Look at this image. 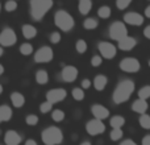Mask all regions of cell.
<instances>
[{
    "label": "cell",
    "mask_w": 150,
    "mask_h": 145,
    "mask_svg": "<svg viewBox=\"0 0 150 145\" xmlns=\"http://www.w3.org/2000/svg\"><path fill=\"white\" fill-rule=\"evenodd\" d=\"M66 96H67V91H66L65 88L55 87V88H50L46 92V100L55 104V103H59V102L65 100Z\"/></svg>",
    "instance_id": "cell-11"
},
{
    "label": "cell",
    "mask_w": 150,
    "mask_h": 145,
    "mask_svg": "<svg viewBox=\"0 0 150 145\" xmlns=\"http://www.w3.org/2000/svg\"><path fill=\"white\" fill-rule=\"evenodd\" d=\"M3 54H4V49H3V46L0 45V57H1Z\"/></svg>",
    "instance_id": "cell-48"
},
{
    "label": "cell",
    "mask_w": 150,
    "mask_h": 145,
    "mask_svg": "<svg viewBox=\"0 0 150 145\" xmlns=\"http://www.w3.org/2000/svg\"><path fill=\"white\" fill-rule=\"evenodd\" d=\"M78 9H79L80 15H83V16L88 15L91 12V9H92V0H79Z\"/></svg>",
    "instance_id": "cell-21"
},
{
    "label": "cell",
    "mask_w": 150,
    "mask_h": 145,
    "mask_svg": "<svg viewBox=\"0 0 150 145\" xmlns=\"http://www.w3.org/2000/svg\"><path fill=\"white\" fill-rule=\"evenodd\" d=\"M148 1H150V0H148Z\"/></svg>",
    "instance_id": "cell-53"
},
{
    "label": "cell",
    "mask_w": 150,
    "mask_h": 145,
    "mask_svg": "<svg viewBox=\"0 0 150 145\" xmlns=\"http://www.w3.org/2000/svg\"><path fill=\"white\" fill-rule=\"evenodd\" d=\"M79 145H92V144H91L90 141H82V143H80Z\"/></svg>",
    "instance_id": "cell-47"
},
{
    "label": "cell",
    "mask_w": 150,
    "mask_h": 145,
    "mask_svg": "<svg viewBox=\"0 0 150 145\" xmlns=\"http://www.w3.org/2000/svg\"><path fill=\"white\" fill-rule=\"evenodd\" d=\"M124 137V131L122 128H112L111 133H109V139L112 141H120Z\"/></svg>",
    "instance_id": "cell-27"
},
{
    "label": "cell",
    "mask_w": 150,
    "mask_h": 145,
    "mask_svg": "<svg viewBox=\"0 0 150 145\" xmlns=\"http://www.w3.org/2000/svg\"><path fill=\"white\" fill-rule=\"evenodd\" d=\"M54 58V50L47 45H44L37 52H34V62L36 63H47Z\"/></svg>",
    "instance_id": "cell-7"
},
{
    "label": "cell",
    "mask_w": 150,
    "mask_h": 145,
    "mask_svg": "<svg viewBox=\"0 0 150 145\" xmlns=\"http://www.w3.org/2000/svg\"><path fill=\"white\" fill-rule=\"evenodd\" d=\"M0 136H3V131L1 129H0Z\"/></svg>",
    "instance_id": "cell-50"
},
{
    "label": "cell",
    "mask_w": 150,
    "mask_h": 145,
    "mask_svg": "<svg viewBox=\"0 0 150 145\" xmlns=\"http://www.w3.org/2000/svg\"><path fill=\"white\" fill-rule=\"evenodd\" d=\"M12 117H13L12 107H9L8 104H1L0 106V124L12 120Z\"/></svg>",
    "instance_id": "cell-18"
},
{
    "label": "cell",
    "mask_w": 150,
    "mask_h": 145,
    "mask_svg": "<svg viewBox=\"0 0 150 145\" xmlns=\"http://www.w3.org/2000/svg\"><path fill=\"white\" fill-rule=\"evenodd\" d=\"M136 45H137V40L134 37L129 36V34L127 37H124L122 40L117 41V48L120 50H122V52H130V50H133L136 48Z\"/></svg>",
    "instance_id": "cell-16"
},
{
    "label": "cell",
    "mask_w": 150,
    "mask_h": 145,
    "mask_svg": "<svg viewBox=\"0 0 150 145\" xmlns=\"http://www.w3.org/2000/svg\"><path fill=\"white\" fill-rule=\"evenodd\" d=\"M24 145H38V144H37V141L34 139H28V140H25Z\"/></svg>",
    "instance_id": "cell-44"
},
{
    "label": "cell",
    "mask_w": 150,
    "mask_h": 145,
    "mask_svg": "<svg viewBox=\"0 0 150 145\" xmlns=\"http://www.w3.org/2000/svg\"><path fill=\"white\" fill-rule=\"evenodd\" d=\"M40 122V117L37 116L36 114H29L25 116V124L29 125V127H36Z\"/></svg>",
    "instance_id": "cell-32"
},
{
    "label": "cell",
    "mask_w": 150,
    "mask_h": 145,
    "mask_svg": "<svg viewBox=\"0 0 150 145\" xmlns=\"http://www.w3.org/2000/svg\"><path fill=\"white\" fill-rule=\"evenodd\" d=\"M53 106H54V104L50 103V102H47V100L42 102V103L40 104V107H38L40 112H41V114H49V112L53 111Z\"/></svg>",
    "instance_id": "cell-35"
},
{
    "label": "cell",
    "mask_w": 150,
    "mask_h": 145,
    "mask_svg": "<svg viewBox=\"0 0 150 145\" xmlns=\"http://www.w3.org/2000/svg\"><path fill=\"white\" fill-rule=\"evenodd\" d=\"M141 145H150V135L144 136L142 141H141Z\"/></svg>",
    "instance_id": "cell-43"
},
{
    "label": "cell",
    "mask_w": 150,
    "mask_h": 145,
    "mask_svg": "<svg viewBox=\"0 0 150 145\" xmlns=\"http://www.w3.org/2000/svg\"><path fill=\"white\" fill-rule=\"evenodd\" d=\"M112 15V9L109 5H101L98 9V16L100 18H109Z\"/></svg>",
    "instance_id": "cell-28"
},
{
    "label": "cell",
    "mask_w": 150,
    "mask_h": 145,
    "mask_svg": "<svg viewBox=\"0 0 150 145\" xmlns=\"http://www.w3.org/2000/svg\"><path fill=\"white\" fill-rule=\"evenodd\" d=\"M71 95H73V98H74L76 102H82L83 99L86 98L84 90H83L82 87H74L73 90H71Z\"/></svg>",
    "instance_id": "cell-30"
},
{
    "label": "cell",
    "mask_w": 150,
    "mask_h": 145,
    "mask_svg": "<svg viewBox=\"0 0 150 145\" xmlns=\"http://www.w3.org/2000/svg\"><path fill=\"white\" fill-rule=\"evenodd\" d=\"M66 117V114L63 109H59V108H55L52 111V120L54 123H61L63 122Z\"/></svg>",
    "instance_id": "cell-26"
},
{
    "label": "cell",
    "mask_w": 150,
    "mask_h": 145,
    "mask_svg": "<svg viewBox=\"0 0 150 145\" xmlns=\"http://www.w3.org/2000/svg\"><path fill=\"white\" fill-rule=\"evenodd\" d=\"M86 132L90 136H99L103 135L105 132V124H104L103 120L99 119H91L86 123Z\"/></svg>",
    "instance_id": "cell-8"
},
{
    "label": "cell",
    "mask_w": 150,
    "mask_h": 145,
    "mask_svg": "<svg viewBox=\"0 0 150 145\" xmlns=\"http://www.w3.org/2000/svg\"><path fill=\"white\" fill-rule=\"evenodd\" d=\"M144 16H145L146 18H150V4L145 8V12H144Z\"/></svg>",
    "instance_id": "cell-45"
},
{
    "label": "cell",
    "mask_w": 150,
    "mask_h": 145,
    "mask_svg": "<svg viewBox=\"0 0 150 145\" xmlns=\"http://www.w3.org/2000/svg\"><path fill=\"white\" fill-rule=\"evenodd\" d=\"M125 117L121 115H113V116L109 119V125L111 128H122L125 125Z\"/></svg>",
    "instance_id": "cell-23"
},
{
    "label": "cell",
    "mask_w": 150,
    "mask_h": 145,
    "mask_svg": "<svg viewBox=\"0 0 150 145\" xmlns=\"http://www.w3.org/2000/svg\"><path fill=\"white\" fill-rule=\"evenodd\" d=\"M78 74H79V70L75 66L66 65V66H63L62 71H61V79L66 83H73L76 80Z\"/></svg>",
    "instance_id": "cell-12"
},
{
    "label": "cell",
    "mask_w": 150,
    "mask_h": 145,
    "mask_svg": "<svg viewBox=\"0 0 150 145\" xmlns=\"http://www.w3.org/2000/svg\"><path fill=\"white\" fill-rule=\"evenodd\" d=\"M144 37H145V38H148V40H150V24H149V25H146L145 29H144Z\"/></svg>",
    "instance_id": "cell-42"
},
{
    "label": "cell",
    "mask_w": 150,
    "mask_h": 145,
    "mask_svg": "<svg viewBox=\"0 0 150 145\" xmlns=\"http://www.w3.org/2000/svg\"><path fill=\"white\" fill-rule=\"evenodd\" d=\"M21 31H23V36L25 37L26 40H32L37 36L36 26L30 25V24H25V25H23V29H21Z\"/></svg>",
    "instance_id": "cell-22"
},
{
    "label": "cell",
    "mask_w": 150,
    "mask_h": 145,
    "mask_svg": "<svg viewBox=\"0 0 150 145\" xmlns=\"http://www.w3.org/2000/svg\"><path fill=\"white\" fill-rule=\"evenodd\" d=\"M18 52H20L23 55H30L32 53L34 52L33 45L29 44V42H24V44L20 45V49H18Z\"/></svg>",
    "instance_id": "cell-31"
},
{
    "label": "cell",
    "mask_w": 150,
    "mask_h": 145,
    "mask_svg": "<svg viewBox=\"0 0 150 145\" xmlns=\"http://www.w3.org/2000/svg\"><path fill=\"white\" fill-rule=\"evenodd\" d=\"M16 8H17V1L16 0H8L4 5V9L7 12H13V11H16Z\"/></svg>",
    "instance_id": "cell-37"
},
{
    "label": "cell",
    "mask_w": 150,
    "mask_h": 145,
    "mask_svg": "<svg viewBox=\"0 0 150 145\" xmlns=\"http://www.w3.org/2000/svg\"><path fill=\"white\" fill-rule=\"evenodd\" d=\"M16 41H17V36H16L15 31L12 28H4L0 32V45L3 48L13 46Z\"/></svg>",
    "instance_id": "cell-10"
},
{
    "label": "cell",
    "mask_w": 150,
    "mask_h": 145,
    "mask_svg": "<svg viewBox=\"0 0 150 145\" xmlns=\"http://www.w3.org/2000/svg\"><path fill=\"white\" fill-rule=\"evenodd\" d=\"M30 16L34 21H41L44 16L52 9L53 0H30Z\"/></svg>",
    "instance_id": "cell-3"
},
{
    "label": "cell",
    "mask_w": 150,
    "mask_h": 145,
    "mask_svg": "<svg viewBox=\"0 0 150 145\" xmlns=\"http://www.w3.org/2000/svg\"><path fill=\"white\" fill-rule=\"evenodd\" d=\"M4 144L5 145H20L23 143V136L15 129H8L4 132Z\"/></svg>",
    "instance_id": "cell-15"
},
{
    "label": "cell",
    "mask_w": 150,
    "mask_h": 145,
    "mask_svg": "<svg viewBox=\"0 0 150 145\" xmlns=\"http://www.w3.org/2000/svg\"><path fill=\"white\" fill-rule=\"evenodd\" d=\"M138 98L140 99H144V100H148L150 98V85H145L138 90Z\"/></svg>",
    "instance_id": "cell-33"
},
{
    "label": "cell",
    "mask_w": 150,
    "mask_h": 145,
    "mask_svg": "<svg viewBox=\"0 0 150 145\" xmlns=\"http://www.w3.org/2000/svg\"><path fill=\"white\" fill-rule=\"evenodd\" d=\"M11 103L15 108H23L25 106V96L18 91H13L11 94Z\"/></svg>",
    "instance_id": "cell-19"
},
{
    "label": "cell",
    "mask_w": 150,
    "mask_h": 145,
    "mask_svg": "<svg viewBox=\"0 0 150 145\" xmlns=\"http://www.w3.org/2000/svg\"><path fill=\"white\" fill-rule=\"evenodd\" d=\"M125 24L128 25H132V26H141L144 23H145V16H142L141 13L138 12H127L122 17Z\"/></svg>",
    "instance_id": "cell-13"
},
{
    "label": "cell",
    "mask_w": 150,
    "mask_h": 145,
    "mask_svg": "<svg viewBox=\"0 0 150 145\" xmlns=\"http://www.w3.org/2000/svg\"><path fill=\"white\" fill-rule=\"evenodd\" d=\"M3 74H4V66H3L1 63H0V77H1Z\"/></svg>",
    "instance_id": "cell-46"
},
{
    "label": "cell",
    "mask_w": 150,
    "mask_h": 145,
    "mask_svg": "<svg viewBox=\"0 0 150 145\" xmlns=\"http://www.w3.org/2000/svg\"><path fill=\"white\" fill-rule=\"evenodd\" d=\"M16 1H17V0H16Z\"/></svg>",
    "instance_id": "cell-54"
},
{
    "label": "cell",
    "mask_w": 150,
    "mask_h": 145,
    "mask_svg": "<svg viewBox=\"0 0 150 145\" xmlns=\"http://www.w3.org/2000/svg\"><path fill=\"white\" fill-rule=\"evenodd\" d=\"M138 124H140L141 128L149 131L150 129V115H148V114L140 115V117H138Z\"/></svg>",
    "instance_id": "cell-29"
},
{
    "label": "cell",
    "mask_w": 150,
    "mask_h": 145,
    "mask_svg": "<svg viewBox=\"0 0 150 145\" xmlns=\"http://www.w3.org/2000/svg\"><path fill=\"white\" fill-rule=\"evenodd\" d=\"M4 92V87H3V85H0V95Z\"/></svg>",
    "instance_id": "cell-49"
},
{
    "label": "cell",
    "mask_w": 150,
    "mask_h": 145,
    "mask_svg": "<svg viewBox=\"0 0 150 145\" xmlns=\"http://www.w3.org/2000/svg\"><path fill=\"white\" fill-rule=\"evenodd\" d=\"M49 40H50L52 44H58V42L61 41V33L59 32H53V33L50 34Z\"/></svg>",
    "instance_id": "cell-39"
},
{
    "label": "cell",
    "mask_w": 150,
    "mask_h": 145,
    "mask_svg": "<svg viewBox=\"0 0 150 145\" xmlns=\"http://www.w3.org/2000/svg\"><path fill=\"white\" fill-rule=\"evenodd\" d=\"M87 42L84 41V40H78L76 44H75V49H76V52L79 53V54H84L86 52H87Z\"/></svg>",
    "instance_id": "cell-34"
},
{
    "label": "cell",
    "mask_w": 150,
    "mask_h": 145,
    "mask_svg": "<svg viewBox=\"0 0 150 145\" xmlns=\"http://www.w3.org/2000/svg\"><path fill=\"white\" fill-rule=\"evenodd\" d=\"M92 85H93V87H95L96 91H103L104 88L107 87V85H108V78L103 74H99L93 78Z\"/></svg>",
    "instance_id": "cell-20"
},
{
    "label": "cell",
    "mask_w": 150,
    "mask_h": 145,
    "mask_svg": "<svg viewBox=\"0 0 150 145\" xmlns=\"http://www.w3.org/2000/svg\"><path fill=\"white\" fill-rule=\"evenodd\" d=\"M136 90V83L132 79H122L117 83L115 87L113 92H112V100L115 104H122L130 99Z\"/></svg>",
    "instance_id": "cell-1"
},
{
    "label": "cell",
    "mask_w": 150,
    "mask_h": 145,
    "mask_svg": "<svg viewBox=\"0 0 150 145\" xmlns=\"http://www.w3.org/2000/svg\"><path fill=\"white\" fill-rule=\"evenodd\" d=\"M54 24L58 29H61L62 32H70L74 28L75 21L74 17L65 9H59L55 12L54 15Z\"/></svg>",
    "instance_id": "cell-4"
},
{
    "label": "cell",
    "mask_w": 150,
    "mask_h": 145,
    "mask_svg": "<svg viewBox=\"0 0 150 145\" xmlns=\"http://www.w3.org/2000/svg\"><path fill=\"white\" fill-rule=\"evenodd\" d=\"M148 65H149V68H150V60L148 61Z\"/></svg>",
    "instance_id": "cell-51"
},
{
    "label": "cell",
    "mask_w": 150,
    "mask_h": 145,
    "mask_svg": "<svg viewBox=\"0 0 150 145\" xmlns=\"http://www.w3.org/2000/svg\"><path fill=\"white\" fill-rule=\"evenodd\" d=\"M133 0H116V7L119 11H124L132 4Z\"/></svg>",
    "instance_id": "cell-36"
},
{
    "label": "cell",
    "mask_w": 150,
    "mask_h": 145,
    "mask_svg": "<svg viewBox=\"0 0 150 145\" xmlns=\"http://www.w3.org/2000/svg\"><path fill=\"white\" fill-rule=\"evenodd\" d=\"M119 68L121 71L129 72V74H136L141 70V63L137 58L134 57H125L120 61Z\"/></svg>",
    "instance_id": "cell-6"
},
{
    "label": "cell",
    "mask_w": 150,
    "mask_h": 145,
    "mask_svg": "<svg viewBox=\"0 0 150 145\" xmlns=\"http://www.w3.org/2000/svg\"><path fill=\"white\" fill-rule=\"evenodd\" d=\"M101 63H103V57L101 55H92V58H91V66L92 68H99V66H101Z\"/></svg>",
    "instance_id": "cell-38"
},
{
    "label": "cell",
    "mask_w": 150,
    "mask_h": 145,
    "mask_svg": "<svg viewBox=\"0 0 150 145\" xmlns=\"http://www.w3.org/2000/svg\"><path fill=\"white\" fill-rule=\"evenodd\" d=\"M91 86H92V82H91L88 78H84V79H82V82H80V87H82L83 90H87Z\"/></svg>",
    "instance_id": "cell-40"
},
{
    "label": "cell",
    "mask_w": 150,
    "mask_h": 145,
    "mask_svg": "<svg viewBox=\"0 0 150 145\" xmlns=\"http://www.w3.org/2000/svg\"><path fill=\"white\" fill-rule=\"evenodd\" d=\"M36 82L41 86H45L47 82H49V74H47L46 70L44 69H40V70L36 71Z\"/></svg>",
    "instance_id": "cell-24"
},
{
    "label": "cell",
    "mask_w": 150,
    "mask_h": 145,
    "mask_svg": "<svg viewBox=\"0 0 150 145\" xmlns=\"http://www.w3.org/2000/svg\"><path fill=\"white\" fill-rule=\"evenodd\" d=\"M120 145H138V144L134 140H132V139H125V140H122L120 143Z\"/></svg>",
    "instance_id": "cell-41"
},
{
    "label": "cell",
    "mask_w": 150,
    "mask_h": 145,
    "mask_svg": "<svg viewBox=\"0 0 150 145\" xmlns=\"http://www.w3.org/2000/svg\"><path fill=\"white\" fill-rule=\"evenodd\" d=\"M108 34L112 40H115V41H120V40H122L124 37L128 36L127 24H125L124 21H113V23L109 25Z\"/></svg>",
    "instance_id": "cell-5"
},
{
    "label": "cell",
    "mask_w": 150,
    "mask_h": 145,
    "mask_svg": "<svg viewBox=\"0 0 150 145\" xmlns=\"http://www.w3.org/2000/svg\"><path fill=\"white\" fill-rule=\"evenodd\" d=\"M148 109H149L148 100H144V99H140V98L133 100V103H132V111L133 112H136V114H138V115H142V114H146Z\"/></svg>",
    "instance_id": "cell-17"
},
{
    "label": "cell",
    "mask_w": 150,
    "mask_h": 145,
    "mask_svg": "<svg viewBox=\"0 0 150 145\" xmlns=\"http://www.w3.org/2000/svg\"><path fill=\"white\" fill-rule=\"evenodd\" d=\"M98 50L104 60H113L117 54V46L109 41H101L98 44Z\"/></svg>",
    "instance_id": "cell-9"
},
{
    "label": "cell",
    "mask_w": 150,
    "mask_h": 145,
    "mask_svg": "<svg viewBox=\"0 0 150 145\" xmlns=\"http://www.w3.org/2000/svg\"><path fill=\"white\" fill-rule=\"evenodd\" d=\"M0 11H1V4H0Z\"/></svg>",
    "instance_id": "cell-52"
},
{
    "label": "cell",
    "mask_w": 150,
    "mask_h": 145,
    "mask_svg": "<svg viewBox=\"0 0 150 145\" xmlns=\"http://www.w3.org/2000/svg\"><path fill=\"white\" fill-rule=\"evenodd\" d=\"M99 26V21L95 17H87L83 21V28L87 29V31H93Z\"/></svg>",
    "instance_id": "cell-25"
},
{
    "label": "cell",
    "mask_w": 150,
    "mask_h": 145,
    "mask_svg": "<svg viewBox=\"0 0 150 145\" xmlns=\"http://www.w3.org/2000/svg\"><path fill=\"white\" fill-rule=\"evenodd\" d=\"M63 131L57 125L46 127L41 132V140L44 145H61L63 143Z\"/></svg>",
    "instance_id": "cell-2"
},
{
    "label": "cell",
    "mask_w": 150,
    "mask_h": 145,
    "mask_svg": "<svg viewBox=\"0 0 150 145\" xmlns=\"http://www.w3.org/2000/svg\"><path fill=\"white\" fill-rule=\"evenodd\" d=\"M91 114H92V116L95 117V119H99V120H105L109 117V115H111V112H109V109L107 108L105 106H103V104H99V103H95L91 106Z\"/></svg>",
    "instance_id": "cell-14"
}]
</instances>
